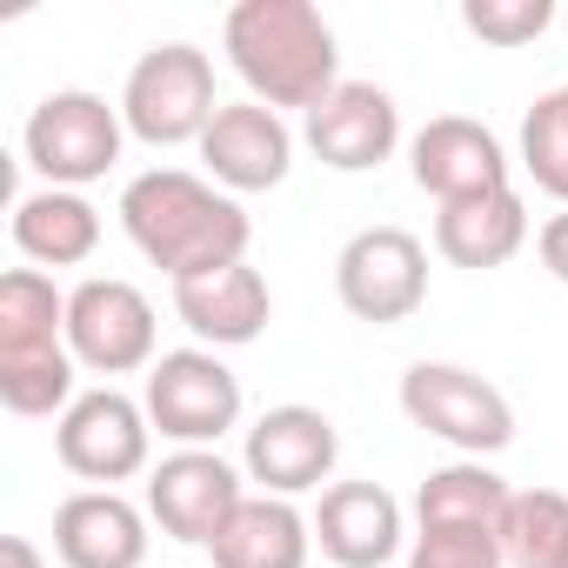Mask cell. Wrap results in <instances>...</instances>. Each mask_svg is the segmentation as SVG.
<instances>
[{
	"mask_svg": "<svg viewBox=\"0 0 568 568\" xmlns=\"http://www.w3.org/2000/svg\"><path fill=\"white\" fill-rule=\"evenodd\" d=\"M121 227L128 241L168 274V281H194L214 267L247 261V234L254 221L241 214L234 194L207 187L187 168H148L121 187Z\"/></svg>",
	"mask_w": 568,
	"mask_h": 568,
	"instance_id": "6da1fadb",
	"label": "cell"
},
{
	"mask_svg": "<svg viewBox=\"0 0 568 568\" xmlns=\"http://www.w3.org/2000/svg\"><path fill=\"white\" fill-rule=\"evenodd\" d=\"M221 48L261 108H322L342 88V48L308 0H241L221 21Z\"/></svg>",
	"mask_w": 568,
	"mask_h": 568,
	"instance_id": "7a4b0ae2",
	"label": "cell"
},
{
	"mask_svg": "<svg viewBox=\"0 0 568 568\" xmlns=\"http://www.w3.org/2000/svg\"><path fill=\"white\" fill-rule=\"evenodd\" d=\"M221 114L214 101V61L194 48V41H161L134 61L128 88H121V121L134 141L148 148H181V141H201L207 121Z\"/></svg>",
	"mask_w": 568,
	"mask_h": 568,
	"instance_id": "3957f363",
	"label": "cell"
},
{
	"mask_svg": "<svg viewBox=\"0 0 568 568\" xmlns=\"http://www.w3.org/2000/svg\"><path fill=\"white\" fill-rule=\"evenodd\" d=\"M402 415L422 435H435V442H448V448H462L475 462L481 455H501L515 442L508 395L495 382H481L475 368H455V362H415L402 375Z\"/></svg>",
	"mask_w": 568,
	"mask_h": 568,
	"instance_id": "277c9868",
	"label": "cell"
},
{
	"mask_svg": "<svg viewBox=\"0 0 568 568\" xmlns=\"http://www.w3.org/2000/svg\"><path fill=\"white\" fill-rule=\"evenodd\" d=\"M121 134H128V121H121V108H108L101 94H88V88H61V94H48L34 114H28V134H21V148H28V168L48 181V187H88V181H101L114 161H121Z\"/></svg>",
	"mask_w": 568,
	"mask_h": 568,
	"instance_id": "5b68a950",
	"label": "cell"
},
{
	"mask_svg": "<svg viewBox=\"0 0 568 568\" xmlns=\"http://www.w3.org/2000/svg\"><path fill=\"white\" fill-rule=\"evenodd\" d=\"M148 422L181 448H214L241 428V382L214 348H174L148 368Z\"/></svg>",
	"mask_w": 568,
	"mask_h": 568,
	"instance_id": "8992f818",
	"label": "cell"
},
{
	"mask_svg": "<svg viewBox=\"0 0 568 568\" xmlns=\"http://www.w3.org/2000/svg\"><path fill=\"white\" fill-rule=\"evenodd\" d=\"M335 295L355 322L395 328L428 302V247L408 227H362L335 254Z\"/></svg>",
	"mask_w": 568,
	"mask_h": 568,
	"instance_id": "52a82bcc",
	"label": "cell"
},
{
	"mask_svg": "<svg viewBox=\"0 0 568 568\" xmlns=\"http://www.w3.org/2000/svg\"><path fill=\"white\" fill-rule=\"evenodd\" d=\"M68 348L94 375L154 368V302L121 274H94L68 295Z\"/></svg>",
	"mask_w": 568,
	"mask_h": 568,
	"instance_id": "ba28073f",
	"label": "cell"
},
{
	"mask_svg": "<svg viewBox=\"0 0 568 568\" xmlns=\"http://www.w3.org/2000/svg\"><path fill=\"white\" fill-rule=\"evenodd\" d=\"M148 442H154V422L141 402H128L121 388H88L61 422H54V455L68 475L81 481H128L148 468Z\"/></svg>",
	"mask_w": 568,
	"mask_h": 568,
	"instance_id": "9c48e42d",
	"label": "cell"
},
{
	"mask_svg": "<svg viewBox=\"0 0 568 568\" xmlns=\"http://www.w3.org/2000/svg\"><path fill=\"white\" fill-rule=\"evenodd\" d=\"M342 462V435L322 408L308 402H281L267 408L254 428H247V448H241V468L247 481H261V495H281V501H295L308 488H322Z\"/></svg>",
	"mask_w": 568,
	"mask_h": 568,
	"instance_id": "30bf717a",
	"label": "cell"
},
{
	"mask_svg": "<svg viewBox=\"0 0 568 568\" xmlns=\"http://www.w3.org/2000/svg\"><path fill=\"white\" fill-rule=\"evenodd\" d=\"M241 501H247L241 468L221 462L214 448H174L148 475V515L161 521V535H174L187 548H214V535L234 521Z\"/></svg>",
	"mask_w": 568,
	"mask_h": 568,
	"instance_id": "8fae6325",
	"label": "cell"
},
{
	"mask_svg": "<svg viewBox=\"0 0 568 568\" xmlns=\"http://www.w3.org/2000/svg\"><path fill=\"white\" fill-rule=\"evenodd\" d=\"M201 161H207V174L221 187L267 194V187L288 181V168H295V134L261 101H221V114L201 134Z\"/></svg>",
	"mask_w": 568,
	"mask_h": 568,
	"instance_id": "7c38bea8",
	"label": "cell"
},
{
	"mask_svg": "<svg viewBox=\"0 0 568 568\" xmlns=\"http://www.w3.org/2000/svg\"><path fill=\"white\" fill-rule=\"evenodd\" d=\"M308 148H315V161L322 168H335V174H368V168H382L388 154H395V141H402V108H395V94L388 88H375V81H342L322 108H308Z\"/></svg>",
	"mask_w": 568,
	"mask_h": 568,
	"instance_id": "4fadbf2b",
	"label": "cell"
},
{
	"mask_svg": "<svg viewBox=\"0 0 568 568\" xmlns=\"http://www.w3.org/2000/svg\"><path fill=\"white\" fill-rule=\"evenodd\" d=\"M408 154H415V161H408V168H415V187L435 194L442 207L508 187V154H501V141H495L481 121H468V114H435V121L415 134Z\"/></svg>",
	"mask_w": 568,
	"mask_h": 568,
	"instance_id": "5bb4252c",
	"label": "cell"
},
{
	"mask_svg": "<svg viewBox=\"0 0 568 568\" xmlns=\"http://www.w3.org/2000/svg\"><path fill=\"white\" fill-rule=\"evenodd\" d=\"M54 555L68 568H141L148 515L114 488H81L54 508Z\"/></svg>",
	"mask_w": 568,
	"mask_h": 568,
	"instance_id": "9a60e30c",
	"label": "cell"
},
{
	"mask_svg": "<svg viewBox=\"0 0 568 568\" xmlns=\"http://www.w3.org/2000/svg\"><path fill=\"white\" fill-rule=\"evenodd\" d=\"M315 541L335 568H382L402 548V501L382 481H335L322 488Z\"/></svg>",
	"mask_w": 568,
	"mask_h": 568,
	"instance_id": "2e32d148",
	"label": "cell"
},
{
	"mask_svg": "<svg viewBox=\"0 0 568 568\" xmlns=\"http://www.w3.org/2000/svg\"><path fill=\"white\" fill-rule=\"evenodd\" d=\"M174 315L187 322L194 342H214V348H247L267 315H274V295L267 281L234 261V267H214V274H194V281H174Z\"/></svg>",
	"mask_w": 568,
	"mask_h": 568,
	"instance_id": "e0dca14e",
	"label": "cell"
},
{
	"mask_svg": "<svg viewBox=\"0 0 568 568\" xmlns=\"http://www.w3.org/2000/svg\"><path fill=\"white\" fill-rule=\"evenodd\" d=\"M308 548H315V521L295 501L247 495L207 555H214V568H308Z\"/></svg>",
	"mask_w": 568,
	"mask_h": 568,
	"instance_id": "ac0fdd59",
	"label": "cell"
},
{
	"mask_svg": "<svg viewBox=\"0 0 568 568\" xmlns=\"http://www.w3.org/2000/svg\"><path fill=\"white\" fill-rule=\"evenodd\" d=\"M14 247L41 267H81L101 247V207L74 187H34L14 201Z\"/></svg>",
	"mask_w": 568,
	"mask_h": 568,
	"instance_id": "d6986e66",
	"label": "cell"
},
{
	"mask_svg": "<svg viewBox=\"0 0 568 568\" xmlns=\"http://www.w3.org/2000/svg\"><path fill=\"white\" fill-rule=\"evenodd\" d=\"M521 241H528V207H521L515 187L475 194V201H448L435 214V247L455 267H501V261L521 254Z\"/></svg>",
	"mask_w": 568,
	"mask_h": 568,
	"instance_id": "ffe728a7",
	"label": "cell"
},
{
	"mask_svg": "<svg viewBox=\"0 0 568 568\" xmlns=\"http://www.w3.org/2000/svg\"><path fill=\"white\" fill-rule=\"evenodd\" d=\"M515 488L488 468V462H448L422 481L415 495V521L422 528H495L501 535V515H508Z\"/></svg>",
	"mask_w": 568,
	"mask_h": 568,
	"instance_id": "44dd1931",
	"label": "cell"
},
{
	"mask_svg": "<svg viewBox=\"0 0 568 568\" xmlns=\"http://www.w3.org/2000/svg\"><path fill=\"white\" fill-rule=\"evenodd\" d=\"M68 342V295L41 267H8L0 274V355H28Z\"/></svg>",
	"mask_w": 568,
	"mask_h": 568,
	"instance_id": "7402d4cb",
	"label": "cell"
},
{
	"mask_svg": "<svg viewBox=\"0 0 568 568\" xmlns=\"http://www.w3.org/2000/svg\"><path fill=\"white\" fill-rule=\"evenodd\" d=\"M501 561L508 568H568V495L561 488H515L501 515Z\"/></svg>",
	"mask_w": 568,
	"mask_h": 568,
	"instance_id": "603a6c76",
	"label": "cell"
},
{
	"mask_svg": "<svg viewBox=\"0 0 568 568\" xmlns=\"http://www.w3.org/2000/svg\"><path fill=\"white\" fill-rule=\"evenodd\" d=\"M74 348L54 342V348H28V355H0V402L8 415H68L81 395H74Z\"/></svg>",
	"mask_w": 568,
	"mask_h": 568,
	"instance_id": "cb8c5ba5",
	"label": "cell"
},
{
	"mask_svg": "<svg viewBox=\"0 0 568 568\" xmlns=\"http://www.w3.org/2000/svg\"><path fill=\"white\" fill-rule=\"evenodd\" d=\"M521 168H528V181L541 194H555L568 207V101H561V88L528 108V121H521Z\"/></svg>",
	"mask_w": 568,
	"mask_h": 568,
	"instance_id": "d4e9b609",
	"label": "cell"
},
{
	"mask_svg": "<svg viewBox=\"0 0 568 568\" xmlns=\"http://www.w3.org/2000/svg\"><path fill=\"white\" fill-rule=\"evenodd\" d=\"M555 21V0H462V28L488 48H528Z\"/></svg>",
	"mask_w": 568,
	"mask_h": 568,
	"instance_id": "484cf974",
	"label": "cell"
},
{
	"mask_svg": "<svg viewBox=\"0 0 568 568\" xmlns=\"http://www.w3.org/2000/svg\"><path fill=\"white\" fill-rule=\"evenodd\" d=\"M408 568H508L495 528H422Z\"/></svg>",
	"mask_w": 568,
	"mask_h": 568,
	"instance_id": "4316f807",
	"label": "cell"
},
{
	"mask_svg": "<svg viewBox=\"0 0 568 568\" xmlns=\"http://www.w3.org/2000/svg\"><path fill=\"white\" fill-rule=\"evenodd\" d=\"M535 247H541V267H548V274L561 281V288H568V207L541 221V234H535Z\"/></svg>",
	"mask_w": 568,
	"mask_h": 568,
	"instance_id": "83f0119b",
	"label": "cell"
},
{
	"mask_svg": "<svg viewBox=\"0 0 568 568\" xmlns=\"http://www.w3.org/2000/svg\"><path fill=\"white\" fill-rule=\"evenodd\" d=\"M0 568H48V561H41V548L28 535H8L0 541Z\"/></svg>",
	"mask_w": 568,
	"mask_h": 568,
	"instance_id": "f1b7e54d",
	"label": "cell"
},
{
	"mask_svg": "<svg viewBox=\"0 0 568 568\" xmlns=\"http://www.w3.org/2000/svg\"><path fill=\"white\" fill-rule=\"evenodd\" d=\"M561 101H568V81H561Z\"/></svg>",
	"mask_w": 568,
	"mask_h": 568,
	"instance_id": "f546056e",
	"label": "cell"
}]
</instances>
